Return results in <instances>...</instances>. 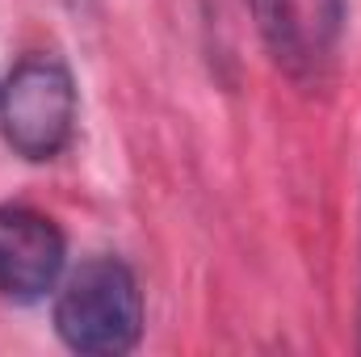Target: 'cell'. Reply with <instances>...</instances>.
Returning <instances> with one entry per match:
<instances>
[{
  "label": "cell",
  "mask_w": 361,
  "mask_h": 357,
  "mask_svg": "<svg viewBox=\"0 0 361 357\" xmlns=\"http://www.w3.org/2000/svg\"><path fill=\"white\" fill-rule=\"evenodd\" d=\"M244 4H248V13L257 21V34H261L265 51L273 55V63L281 72H290V76H307L311 47H307L294 0H244Z\"/></svg>",
  "instance_id": "277c9868"
},
{
  "label": "cell",
  "mask_w": 361,
  "mask_h": 357,
  "mask_svg": "<svg viewBox=\"0 0 361 357\" xmlns=\"http://www.w3.org/2000/svg\"><path fill=\"white\" fill-rule=\"evenodd\" d=\"M345 21H349V0H315V38H319V47L332 51L345 34Z\"/></svg>",
  "instance_id": "5b68a950"
},
{
  "label": "cell",
  "mask_w": 361,
  "mask_h": 357,
  "mask_svg": "<svg viewBox=\"0 0 361 357\" xmlns=\"http://www.w3.org/2000/svg\"><path fill=\"white\" fill-rule=\"evenodd\" d=\"M55 337L80 357H122L143 341L147 307L135 269L122 257H89L55 290Z\"/></svg>",
  "instance_id": "6da1fadb"
},
{
  "label": "cell",
  "mask_w": 361,
  "mask_h": 357,
  "mask_svg": "<svg viewBox=\"0 0 361 357\" xmlns=\"http://www.w3.org/2000/svg\"><path fill=\"white\" fill-rule=\"evenodd\" d=\"M68 273V236L63 227L25 202L0 206V298L30 307L59 290Z\"/></svg>",
  "instance_id": "3957f363"
},
{
  "label": "cell",
  "mask_w": 361,
  "mask_h": 357,
  "mask_svg": "<svg viewBox=\"0 0 361 357\" xmlns=\"http://www.w3.org/2000/svg\"><path fill=\"white\" fill-rule=\"evenodd\" d=\"M80 92L59 55H25L0 85V135L30 164L59 160L76 139Z\"/></svg>",
  "instance_id": "7a4b0ae2"
},
{
  "label": "cell",
  "mask_w": 361,
  "mask_h": 357,
  "mask_svg": "<svg viewBox=\"0 0 361 357\" xmlns=\"http://www.w3.org/2000/svg\"><path fill=\"white\" fill-rule=\"evenodd\" d=\"M357 332H361V269H357Z\"/></svg>",
  "instance_id": "8992f818"
}]
</instances>
